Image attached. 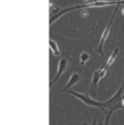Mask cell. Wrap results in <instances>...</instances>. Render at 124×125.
<instances>
[{
	"label": "cell",
	"mask_w": 124,
	"mask_h": 125,
	"mask_svg": "<svg viewBox=\"0 0 124 125\" xmlns=\"http://www.w3.org/2000/svg\"><path fill=\"white\" fill-rule=\"evenodd\" d=\"M123 101H124V77H123V81L121 87L119 88V90L115 92V94L112 95L109 100L102 102V110L103 112L107 111H115V110H123L124 105H123Z\"/></svg>",
	"instance_id": "obj_1"
},
{
	"label": "cell",
	"mask_w": 124,
	"mask_h": 125,
	"mask_svg": "<svg viewBox=\"0 0 124 125\" xmlns=\"http://www.w3.org/2000/svg\"><path fill=\"white\" fill-rule=\"evenodd\" d=\"M67 93H69V94L74 95V97L78 98L80 101H83L85 104H87V105L89 106H93V108H98V109H101L102 110L103 105H102V102L101 101H97V100H93L90 95L88 94H83V93H78V92H75V91L72 90H67L66 91Z\"/></svg>",
	"instance_id": "obj_2"
},
{
	"label": "cell",
	"mask_w": 124,
	"mask_h": 125,
	"mask_svg": "<svg viewBox=\"0 0 124 125\" xmlns=\"http://www.w3.org/2000/svg\"><path fill=\"white\" fill-rule=\"evenodd\" d=\"M119 7H120V6H119V4H116V8H115V10H114L113 15H112L111 20H110V22L108 23L107 28L104 29V31H103L102 35H101L100 44H99V46L96 48V52H97V53H99V54H101V55H103V50H102V47H103V45H104V42L107 41L108 36H109L110 30H111V25H112V23H113V21H114V18H115V14H116V12H118V10H119Z\"/></svg>",
	"instance_id": "obj_3"
},
{
	"label": "cell",
	"mask_w": 124,
	"mask_h": 125,
	"mask_svg": "<svg viewBox=\"0 0 124 125\" xmlns=\"http://www.w3.org/2000/svg\"><path fill=\"white\" fill-rule=\"evenodd\" d=\"M68 61H69V59H68V58H65V57H64V58H61V59H59L58 66H57V73H56V75L54 76V78L51 80V82H50V88H52L53 84H54L55 82L57 81V79L61 77V75H63V73L66 71V69H67Z\"/></svg>",
	"instance_id": "obj_4"
},
{
	"label": "cell",
	"mask_w": 124,
	"mask_h": 125,
	"mask_svg": "<svg viewBox=\"0 0 124 125\" xmlns=\"http://www.w3.org/2000/svg\"><path fill=\"white\" fill-rule=\"evenodd\" d=\"M80 79H81L80 73H74L72 76H70V78H69V80H68L67 84H66V87L63 89V90H62V92H66V91L69 90L70 88H72L75 84L78 83Z\"/></svg>",
	"instance_id": "obj_5"
},
{
	"label": "cell",
	"mask_w": 124,
	"mask_h": 125,
	"mask_svg": "<svg viewBox=\"0 0 124 125\" xmlns=\"http://www.w3.org/2000/svg\"><path fill=\"white\" fill-rule=\"evenodd\" d=\"M50 47H51V52L53 53V55H55L56 57L61 56V52H59V48L57 43L54 40H50Z\"/></svg>",
	"instance_id": "obj_6"
},
{
	"label": "cell",
	"mask_w": 124,
	"mask_h": 125,
	"mask_svg": "<svg viewBox=\"0 0 124 125\" xmlns=\"http://www.w3.org/2000/svg\"><path fill=\"white\" fill-rule=\"evenodd\" d=\"M119 52H120V50H119V47H116V48H114L113 50V52H112V54H111V56H109V58H108V61L104 62V65H107L108 67H110L112 65V62H113L114 61H115V58H116V56L119 55Z\"/></svg>",
	"instance_id": "obj_7"
},
{
	"label": "cell",
	"mask_w": 124,
	"mask_h": 125,
	"mask_svg": "<svg viewBox=\"0 0 124 125\" xmlns=\"http://www.w3.org/2000/svg\"><path fill=\"white\" fill-rule=\"evenodd\" d=\"M89 58H90V55L88 53H83L80 55V65H83L87 61H89Z\"/></svg>",
	"instance_id": "obj_8"
},
{
	"label": "cell",
	"mask_w": 124,
	"mask_h": 125,
	"mask_svg": "<svg viewBox=\"0 0 124 125\" xmlns=\"http://www.w3.org/2000/svg\"><path fill=\"white\" fill-rule=\"evenodd\" d=\"M112 113H113V111H107L105 112V121L103 122L101 125H108L109 124V121H110V117H111Z\"/></svg>",
	"instance_id": "obj_9"
},
{
	"label": "cell",
	"mask_w": 124,
	"mask_h": 125,
	"mask_svg": "<svg viewBox=\"0 0 124 125\" xmlns=\"http://www.w3.org/2000/svg\"><path fill=\"white\" fill-rule=\"evenodd\" d=\"M97 117H98V113H97L96 116H94L93 121H92V124H86V123H83V125H97Z\"/></svg>",
	"instance_id": "obj_10"
},
{
	"label": "cell",
	"mask_w": 124,
	"mask_h": 125,
	"mask_svg": "<svg viewBox=\"0 0 124 125\" xmlns=\"http://www.w3.org/2000/svg\"><path fill=\"white\" fill-rule=\"evenodd\" d=\"M116 2H118V4H123L124 3V0H116Z\"/></svg>",
	"instance_id": "obj_11"
}]
</instances>
